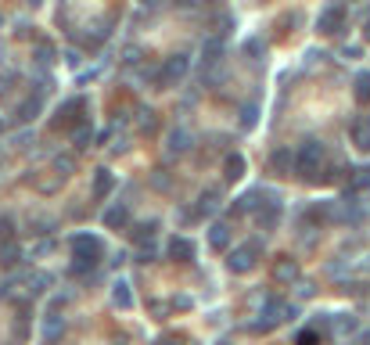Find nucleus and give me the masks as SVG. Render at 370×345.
I'll use <instances>...</instances> for the list:
<instances>
[{"instance_id":"5","label":"nucleus","mask_w":370,"mask_h":345,"mask_svg":"<svg viewBox=\"0 0 370 345\" xmlns=\"http://www.w3.org/2000/svg\"><path fill=\"white\" fill-rule=\"evenodd\" d=\"M87 108V98H69L65 104L54 112V119H51V126L54 130H72L76 126V119H79V112Z\"/></svg>"},{"instance_id":"19","label":"nucleus","mask_w":370,"mask_h":345,"mask_svg":"<svg viewBox=\"0 0 370 345\" xmlns=\"http://www.w3.org/2000/svg\"><path fill=\"white\" fill-rule=\"evenodd\" d=\"M208 245H213L216 252H227L230 248V227L227 223H213V230H208Z\"/></svg>"},{"instance_id":"27","label":"nucleus","mask_w":370,"mask_h":345,"mask_svg":"<svg viewBox=\"0 0 370 345\" xmlns=\"http://www.w3.org/2000/svg\"><path fill=\"white\" fill-rule=\"evenodd\" d=\"M223 177H227L230 183H237L241 177H245V159H241V155H227V162H223Z\"/></svg>"},{"instance_id":"8","label":"nucleus","mask_w":370,"mask_h":345,"mask_svg":"<svg viewBox=\"0 0 370 345\" xmlns=\"http://www.w3.org/2000/svg\"><path fill=\"white\" fill-rule=\"evenodd\" d=\"M195 252H198V245L191 241V238H184V234H173L169 245H166V256L173 263H191V259H195Z\"/></svg>"},{"instance_id":"31","label":"nucleus","mask_w":370,"mask_h":345,"mask_svg":"<svg viewBox=\"0 0 370 345\" xmlns=\"http://www.w3.org/2000/svg\"><path fill=\"white\" fill-rule=\"evenodd\" d=\"M33 61H36V69H47V65L54 61V47L40 40V43H36V51H33Z\"/></svg>"},{"instance_id":"21","label":"nucleus","mask_w":370,"mask_h":345,"mask_svg":"<svg viewBox=\"0 0 370 345\" xmlns=\"http://www.w3.org/2000/svg\"><path fill=\"white\" fill-rule=\"evenodd\" d=\"M19 259H22V248H19V241L0 238V266H14Z\"/></svg>"},{"instance_id":"12","label":"nucleus","mask_w":370,"mask_h":345,"mask_svg":"<svg viewBox=\"0 0 370 345\" xmlns=\"http://www.w3.org/2000/svg\"><path fill=\"white\" fill-rule=\"evenodd\" d=\"M270 172H277V177H287V172H295V151H292V148L270 151Z\"/></svg>"},{"instance_id":"16","label":"nucleus","mask_w":370,"mask_h":345,"mask_svg":"<svg viewBox=\"0 0 370 345\" xmlns=\"http://www.w3.org/2000/svg\"><path fill=\"white\" fill-rule=\"evenodd\" d=\"M111 191H116V172L101 166L98 172H94V198H98V201H105Z\"/></svg>"},{"instance_id":"43","label":"nucleus","mask_w":370,"mask_h":345,"mask_svg":"<svg viewBox=\"0 0 370 345\" xmlns=\"http://www.w3.org/2000/svg\"><path fill=\"white\" fill-rule=\"evenodd\" d=\"M363 40H370V19H367V25H363Z\"/></svg>"},{"instance_id":"40","label":"nucleus","mask_w":370,"mask_h":345,"mask_svg":"<svg viewBox=\"0 0 370 345\" xmlns=\"http://www.w3.org/2000/svg\"><path fill=\"white\" fill-rule=\"evenodd\" d=\"M14 234V219L11 216H0V238H11Z\"/></svg>"},{"instance_id":"42","label":"nucleus","mask_w":370,"mask_h":345,"mask_svg":"<svg viewBox=\"0 0 370 345\" xmlns=\"http://www.w3.org/2000/svg\"><path fill=\"white\" fill-rule=\"evenodd\" d=\"M360 335V345H370V331H356Z\"/></svg>"},{"instance_id":"46","label":"nucleus","mask_w":370,"mask_h":345,"mask_svg":"<svg viewBox=\"0 0 370 345\" xmlns=\"http://www.w3.org/2000/svg\"><path fill=\"white\" fill-rule=\"evenodd\" d=\"M0 133H4V122H0Z\"/></svg>"},{"instance_id":"11","label":"nucleus","mask_w":370,"mask_h":345,"mask_svg":"<svg viewBox=\"0 0 370 345\" xmlns=\"http://www.w3.org/2000/svg\"><path fill=\"white\" fill-rule=\"evenodd\" d=\"M273 280H277V285H295L298 280V259L281 256L277 263H273Z\"/></svg>"},{"instance_id":"20","label":"nucleus","mask_w":370,"mask_h":345,"mask_svg":"<svg viewBox=\"0 0 370 345\" xmlns=\"http://www.w3.org/2000/svg\"><path fill=\"white\" fill-rule=\"evenodd\" d=\"M40 108H43V98H40V93H33V98H25L19 104V112H14V115H19V122H33L40 115Z\"/></svg>"},{"instance_id":"15","label":"nucleus","mask_w":370,"mask_h":345,"mask_svg":"<svg viewBox=\"0 0 370 345\" xmlns=\"http://www.w3.org/2000/svg\"><path fill=\"white\" fill-rule=\"evenodd\" d=\"M40 331H43V342L47 345H54L61 335H65V317H61V313H47L43 324H40Z\"/></svg>"},{"instance_id":"14","label":"nucleus","mask_w":370,"mask_h":345,"mask_svg":"<svg viewBox=\"0 0 370 345\" xmlns=\"http://www.w3.org/2000/svg\"><path fill=\"white\" fill-rule=\"evenodd\" d=\"M263 201H266L263 187H252V191H245V194L237 198V205H234L230 212H234V216H248V212H255V209H259Z\"/></svg>"},{"instance_id":"13","label":"nucleus","mask_w":370,"mask_h":345,"mask_svg":"<svg viewBox=\"0 0 370 345\" xmlns=\"http://www.w3.org/2000/svg\"><path fill=\"white\" fill-rule=\"evenodd\" d=\"M219 201H223V194L216 191V187H208V191H202V198L195 201V216H198V219L216 216V212H219Z\"/></svg>"},{"instance_id":"4","label":"nucleus","mask_w":370,"mask_h":345,"mask_svg":"<svg viewBox=\"0 0 370 345\" xmlns=\"http://www.w3.org/2000/svg\"><path fill=\"white\" fill-rule=\"evenodd\" d=\"M187 72H191V58L187 54H173V58H166V65L158 69V83L173 87V83H180Z\"/></svg>"},{"instance_id":"18","label":"nucleus","mask_w":370,"mask_h":345,"mask_svg":"<svg viewBox=\"0 0 370 345\" xmlns=\"http://www.w3.org/2000/svg\"><path fill=\"white\" fill-rule=\"evenodd\" d=\"M155 230H158V219H144L137 223L130 234H133V245H155Z\"/></svg>"},{"instance_id":"45","label":"nucleus","mask_w":370,"mask_h":345,"mask_svg":"<svg viewBox=\"0 0 370 345\" xmlns=\"http://www.w3.org/2000/svg\"><path fill=\"white\" fill-rule=\"evenodd\" d=\"M144 4H155V0H144Z\"/></svg>"},{"instance_id":"37","label":"nucleus","mask_w":370,"mask_h":345,"mask_svg":"<svg viewBox=\"0 0 370 345\" xmlns=\"http://www.w3.org/2000/svg\"><path fill=\"white\" fill-rule=\"evenodd\" d=\"M327 274H331V277H345V274H349V259H334V263H327Z\"/></svg>"},{"instance_id":"29","label":"nucleus","mask_w":370,"mask_h":345,"mask_svg":"<svg viewBox=\"0 0 370 345\" xmlns=\"http://www.w3.org/2000/svg\"><path fill=\"white\" fill-rule=\"evenodd\" d=\"M352 93H356L360 104H370V72H360L356 80H352Z\"/></svg>"},{"instance_id":"22","label":"nucleus","mask_w":370,"mask_h":345,"mask_svg":"<svg viewBox=\"0 0 370 345\" xmlns=\"http://www.w3.org/2000/svg\"><path fill=\"white\" fill-rule=\"evenodd\" d=\"M349 137H352V144H356L360 151H370V126H367L363 119H356L349 126Z\"/></svg>"},{"instance_id":"34","label":"nucleus","mask_w":370,"mask_h":345,"mask_svg":"<svg viewBox=\"0 0 370 345\" xmlns=\"http://www.w3.org/2000/svg\"><path fill=\"white\" fill-rule=\"evenodd\" d=\"M320 342H324V335H320V327H313V324L295 335V345H320Z\"/></svg>"},{"instance_id":"44","label":"nucleus","mask_w":370,"mask_h":345,"mask_svg":"<svg viewBox=\"0 0 370 345\" xmlns=\"http://www.w3.org/2000/svg\"><path fill=\"white\" fill-rule=\"evenodd\" d=\"M363 122H367V126H370V115H363Z\"/></svg>"},{"instance_id":"25","label":"nucleus","mask_w":370,"mask_h":345,"mask_svg":"<svg viewBox=\"0 0 370 345\" xmlns=\"http://www.w3.org/2000/svg\"><path fill=\"white\" fill-rule=\"evenodd\" d=\"M349 191L360 194V191H370V166H356L349 177Z\"/></svg>"},{"instance_id":"32","label":"nucleus","mask_w":370,"mask_h":345,"mask_svg":"<svg viewBox=\"0 0 370 345\" xmlns=\"http://www.w3.org/2000/svg\"><path fill=\"white\" fill-rule=\"evenodd\" d=\"M54 172H58V180H69L72 172H76V159H72V155H58V159H54Z\"/></svg>"},{"instance_id":"47","label":"nucleus","mask_w":370,"mask_h":345,"mask_svg":"<svg viewBox=\"0 0 370 345\" xmlns=\"http://www.w3.org/2000/svg\"><path fill=\"white\" fill-rule=\"evenodd\" d=\"M191 345H195V342H191Z\"/></svg>"},{"instance_id":"23","label":"nucleus","mask_w":370,"mask_h":345,"mask_svg":"<svg viewBox=\"0 0 370 345\" xmlns=\"http://www.w3.org/2000/svg\"><path fill=\"white\" fill-rule=\"evenodd\" d=\"M277 324H281L277 317H270V313H259L255 320H248V324H245V331H248V335H266V331H273Z\"/></svg>"},{"instance_id":"3","label":"nucleus","mask_w":370,"mask_h":345,"mask_svg":"<svg viewBox=\"0 0 370 345\" xmlns=\"http://www.w3.org/2000/svg\"><path fill=\"white\" fill-rule=\"evenodd\" d=\"M72 256H79V259H90L94 266H98V263H101V256H105V241L98 238V234L79 230V234H72Z\"/></svg>"},{"instance_id":"17","label":"nucleus","mask_w":370,"mask_h":345,"mask_svg":"<svg viewBox=\"0 0 370 345\" xmlns=\"http://www.w3.org/2000/svg\"><path fill=\"white\" fill-rule=\"evenodd\" d=\"M111 306L116 309H133V288L126 280H116L111 285Z\"/></svg>"},{"instance_id":"2","label":"nucleus","mask_w":370,"mask_h":345,"mask_svg":"<svg viewBox=\"0 0 370 345\" xmlns=\"http://www.w3.org/2000/svg\"><path fill=\"white\" fill-rule=\"evenodd\" d=\"M259 252H263V241H259V238H252L248 245L230 248V252H227V270H230V274H248V270H255Z\"/></svg>"},{"instance_id":"33","label":"nucleus","mask_w":370,"mask_h":345,"mask_svg":"<svg viewBox=\"0 0 370 345\" xmlns=\"http://www.w3.org/2000/svg\"><path fill=\"white\" fill-rule=\"evenodd\" d=\"M245 54H248L252 61H263V54H266V40H263V36H248V40H245Z\"/></svg>"},{"instance_id":"7","label":"nucleus","mask_w":370,"mask_h":345,"mask_svg":"<svg viewBox=\"0 0 370 345\" xmlns=\"http://www.w3.org/2000/svg\"><path fill=\"white\" fill-rule=\"evenodd\" d=\"M345 25V4H327L316 19V33H338Z\"/></svg>"},{"instance_id":"41","label":"nucleus","mask_w":370,"mask_h":345,"mask_svg":"<svg viewBox=\"0 0 370 345\" xmlns=\"http://www.w3.org/2000/svg\"><path fill=\"white\" fill-rule=\"evenodd\" d=\"M173 306H176V309H191V306H195V299H187V295H176Z\"/></svg>"},{"instance_id":"28","label":"nucleus","mask_w":370,"mask_h":345,"mask_svg":"<svg viewBox=\"0 0 370 345\" xmlns=\"http://www.w3.org/2000/svg\"><path fill=\"white\" fill-rule=\"evenodd\" d=\"M191 144H195V137H191L187 130H173L169 133V155H184Z\"/></svg>"},{"instance_id":"26","label":"nucleus","mask_w":370,"mask_h":345,"mask_svg":"<svg viewBox=\"0 0 370 345\" xmlns=\"http://www.w3.org/2000/svg\"><path fill=\"white\" fill-rule=\"evenodd\" d=\"M90 144H94V130H90V122L83 119L79 126H72V148L83 151V148H90Z\"/></svg>"},{"instance_id":"10","label":"nucleus","mask_w":370,"mask_h":345,"mask_svg":"<svg viewBox=\"0 0 370 345\" xmlns=\"http://www.w3.org/2000/svg\"><path fill=\"white\" fill-rule=\"evenodd\" d=\"M327 327H331V335H356L360 331V317L356 313H327Z\"/></svg>"},{"instance_id":"1","label":"nucleus","mask_w":370,"mask_h":345,"mask_svg":"<svg viewBox=\"0 0 370 345\" xmlns=\"http://www.w3.org/2000/svg\"><path fill=\"white\" fill-rule=\"evenodd\" d=\"M295 172L302 180H309V183L324 180V144H320L316 137L302 140V148L295 151Z\"/></svg>"},{"instance_id":"39","label":"nucleus","mask_w":370,"mask_h":345,"mask_svg":"<svg viewBox=\"0 0 370 345\" xmlns=\"http://www.w3.org/2000/svg\"><path fill=\"white\" fill-rule=\"evenodd\" d=\"M140 130H144V133H151V130H155V112H148V108L140 112Z\"/></svg>"},{"instance_id":"24","label":"nucleus","mask_w":370,"mask_h":345,"mask_svg":"<svg viewBox=\"0 0 370 345\" xmlns=\"http://www.w3.org/2000/svg\"><path fill=\"white\" fill-rule=\"evenodd\" d=\"M51 285H54V277H51V274H43V270H36V274H29V277H25V291H29V295H40V291L51 288Z\"/></svg>"},{"instance_id":"6","label":"nucleus","mask_w":370,"mask_h":345,"mask_svg":"<svg viewBox=\"0 0 370 345\" xmlns=\"http://www.w3.org/2000/svg\"><path fill=\"white\" fill-rule=\"evenodd\" d=\"M255 216V223H259V230H273L281 223V216H284V205H281V198H266L259 209L252 212Z\"/></svg>"},{"instance_id":"36","label":"nucleus","mask_w":370,"mask_h":345,"mask_svg":"<svg viewBox=\"0 0 370 345\" xmlns=\"http://www.w3.org/2000/svg\"><path fill=\"white\" fill-rule=\"evenodd\" d=\"M90 270H94V263H90V259H79V256H72V263H69V274H72V277H87Z\"/></svg>"},{"instance_id":"35","label":"nucleus","mask_w":370,"mask_h":345,"mask_svg":"<svg viewBox=\"0 0 370 345\" xmlns=\"http://www.w3.org/2000/svg\"><path fill=\"white\" fill-rule=\"evenodd\" d=\"M241 126H245V130H252L255 126V122H259V104H241Z\"/></svg>"},{"instance_id":"9","label":"nucleus","mask_w":370,"mask_h":345,"mask_svg":"<svg viewBox=\"0 0 370 345\" xmlns=\"http://www.w3.org/2000/svg\"><path fill=\"white\" fill-rule=\"evenodd\" d=\"M101 223H105V230H126V223H130V205H126V201H111L101 212Z\"/></svg>"},{"instance_id":"38","label":"nucleus","mask_w":370,"mask_h":345,"mask_svg":"<svg viewBox=\"0 0 370 345\" xmlns=\"http://www.w3.org/2000/svg\"><path fill=\"white\" fill-rule=\"evenodd\" d=\"M295 285H298V299H313V295H316L313 280H295Z\"/></svg>"},{"instance_id":"30","label":"nucleus","mask_w":370,"mask_h":345,"mask_svg":"<svg viewBox=\"0 0 370 345\" xmlns=\"http://www.w3.org/2000/svg\"><path fill=\"white\" fill-rule=\"evenodd\" d=\"M219 58H223V43H219V40H208L205 51H202V65L208 69V65H216Z\"/></svg>"}]
</instances>
